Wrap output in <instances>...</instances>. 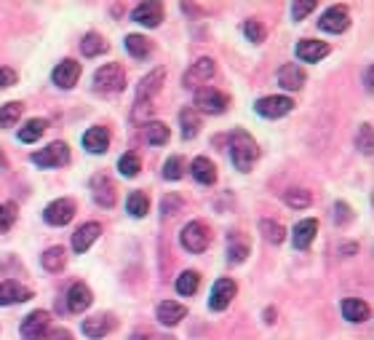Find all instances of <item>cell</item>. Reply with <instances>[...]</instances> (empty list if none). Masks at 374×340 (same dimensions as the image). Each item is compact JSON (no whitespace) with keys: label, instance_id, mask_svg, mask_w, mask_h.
Instances as JSON below:
<instances>
[{"label":"cell","instance_id":"obj_1","mask_svg":"<svg viewBox=\"0 0 374 340\" xmlns=\"http://www.w3.org/2000/svg\"><path fill=\"white\" fill-rule=\"evenodd\" d=\"M230 158L235 164L238 171H249L254 166V161L259 158V147L254 142V137L243 129H235L230 134Z\"/></svg>","mask_w":374,"mask_h":340},{"label":"cell","instance_id":"obj_2","mask_svg":"<svg viewBox=\"0 0 374 340\" xmlns=\"http://www.w3.org/2000/svg\"><path fill=\"white\" fill-rule=\"evenodd\" d=\"M123 86H126V70L118 62H110V64L99 67L97 73H94V89L97 91L115 94V91H123Z\"/></svg>","mask_w":374,"mask_h":340},{"label":"cell","instance_id":"obj_3","mask_svg":"<svg viewBox=\"0 0 374 340\" xmlns=\"http://www.w3.org/2000/svg\"><path fill=\"white\" fill-rule=\"evenodd\" d=\"M228 105H230V97L228 94H222L214 86H201V89H195V110L209 113V115H219V113L228 110Z\"/></svg>","mask_w":374,"mask_h":340},{"label":"cell","instance_id":"obj_4","mask_svg":"<svg viewBox=\"0 0 374 340\" xmlns=\"http://www.w3.org/2000/svg\"><path fill=\"white\" fill-rule=\"evenodd\" d=\"M209 242H211V231L206 228L204 222H198V220L187 222V225L182 228V233H180V244L185 246V249H187V252H193V255H201V252H206Z\"/></svg>","mask_w":374,"mask_h":340},{"label":"cell","instance_id":"obj_5","mask_svg":"<svg viewBox=\"0 0 374 340\" xmlns=\"http://www.w3.org/2000/svg\"><path fill=\"white\" fill-rule=\"evenodd\" d=\"M30 161H33L35 166H40V169H59V166H67V164H70V147L64 145V142H51L49 147L33 153Z\"/></svg>","mask_w":374,"mask_h":340},{"label":"cell","instance_id":"obj_6","mask_svg":"<svg viewBox=\"0 0 374 340\" xmlns=\"http://www.w3.org/2000/svg\"><path fill=\"white\" fill-rule=\"evenodd\" d=\"M91 198H94V204L102 209L115 207L118 191H115V185H112V180H110L107 174H94V177H91Z\"/></svg>","mask_w":374,"mask_h":340},{"label":"cell","instance_id":"obj_7","mask_svg":"<svg viewBox=\"0 0 374 340\" xmlns=\"http://www.w3.org/2000/svg\"><path fill=\"white\" fill-rule=\"evenodd\" d=\"M75 217V201L73 198H57V201H51L46 212H43V220L49 222V225H67V222H73Z\"/></svg>","mask_w":374,"mask_h":340},{"label":"cell","instance_id":"obj_8","mask_svg":"<svg viewBox=\"0 0 374 340\" xmlns=\"http://www.w3.org/2000/svg\"><path fill=\"white\" fill-rule=\"evenodd\" d=\"M318 27L324 30V33H332V35H339V33H345L350 27V13L345 6H332V8H326L324 16L318 19Z\"/></svg>","mask_w":374,"mask_h":340},{"label":"cell","instance_id":"obj_9","mask_svg":"<svg viewBox=\"0 0 374 340\" xmlns=\"http://www.w3.org/2000/svg\"><path fill=\"white\" fill-rule=\"evenodd\" d=\"M49 324H51L49 311H33V314H27L25 322H22V338L43 340L46 338V332H49Z\"/></svg>","mask_w":374,"mask_h":340},{"label":"cell","instance_id":"obj_10","mask_svg":"<svg viewBox=\"0 0 374 340\" xmlns=\"http://www.w3.org/2000/svg\"><path fill=\"white\" fill-rule=\"evenodd\" d=\"M254 110L262 115V118H284L294 110V99L291 97H262Z\"/></svg>","mask_w":374,"mask_h":340},{"label":"cell","instance_id":"obj_11","mask_svg":"<svg viewBox=\"0 0 374 340\" xmlns=\"http://www.w3.org/2000/svg\"><path fill=\"white\" fill-rule=\"evenodd\" d=\"M235 292H238V284L233 279H219L214 287H211V295H209V308L211 311H225L230 303H233V298H235Z\"/></svg>","mask_w":374,"mask_h":340},{"label":"cell","instance_id":"obj_12","mask_svg":"<svg viewBox=\"0 0 374 340\" xmlns=\"http://www.w3.org/2000/svg\"><path fill=\"white\" fill-rule=\"evenodd\" d=\"M214 73H217V64H214V60H209V57H204V60H198V62H193V67L185 73V86H198V84H206L209 86V81L214 78Z\"/></svg>","mask_w":374,"mask_h":340},{"label":"cell","instance_id":"obj_13","mask_svg":"<svg viewBox=\"0 0 374 340\" xmlns=\"http://www.w3.org/2000/svg\"><path fill=\"white\" fill-rule=\"evenodd\" d=\"M132 19L136 22V25H142V27H158V25H160V19H163V6H160L158 0L139 3V6L134 8Z\"/></svg>","mask_w":374,"mask_h":340},{"label":"cell","instance_id":"obj_14","mask_svg":"<svg viewBox=\"0 0 374 340\" xmlns=\"http://www.w3.org/2000/svg\"><path fill=\"white\" fill-rule=\"evenodd\" d=\"M78 78H81V64L75 60L59 62V64L54 67V73H51V81L59 86V89H73V86L78 84Z\"/></svg>","mask_w":374,"mask_h":340},{"label":"cell","instance_id":"obj_15","mask_svg":"<svg viewBox=\"0 0 374 340\" xmlns=\"http://www.w3.org/2000/svg\"><path fill=\"white\" fill-rule=\"evenodd\" d=\"M305 81H308V75H305V70H302L300 64H294V62L284 64V67L278 70V86L286 89V91H300L302 86H305Z\"/></svg>","mask_w":374,"mask_h":340},{"label":"cell","instance_id":"obj_16","mask_svg":"<svg viewBox=\"0 0 374 340\" xmlns=\"http://www.w3.org/2000/svg\"><path fill=\"white\" fill-rule=\"evenodd\" d=\"M115 329V319L112 314H99V316H91V319H86L83 322V335L91 340H99L110 335Z\"/></svg>","mask_w":374,"mask_h":340},{"label":"cell","instance_id":"obj_17","mask_svg":"<svg viewBox=\"0 0 374 340\" xmlns=\"http://www.w3.org/2000/svg\"><path fill=\"white\" fill-rule=\"evenodd\" d=\"M91 303H94V295L88 290V284L75 281L73 287H70V292H67V308H70L73 314H83Z\"/></svg>","mask_w":374,"mask_h":340},{"label":"cell","instance_id":"obj_18","mask_svg":"<svg viewBox=\"0 0 374 340\" xmlns=\"http://www.w3.org/2000/svg\"><path fill=\"white\" fill-rule=\"evenodd\" d=\"M99 236H102V225H99V222H86V225H81V228L75 231L73 249L78 252V255H83V252L91 249V244L97 242Z\"/></svg>","mask_w":374,"mask_h":340},{"label":"cell","instance_id":"obj_19","mask_svg":"<svg viewBox=\"0 0 374 340\" xmlns=\"http://www.w3.org/2000/svg\"><path fill=\"white\" fill-rule=\"evenodd\" d=\"M33 298V290H27L25 284H19V281H3L0 284V305H16V303H25Z\"/></svg>","mask_w":374,"mask_h":340},{"label":"cell","instance_id":"obj_20","mask_svg":"<svg viewBox=\"0 0 374 340\" xmlns=\"http://www.w3.org/2000/svg\"><path fill=\"white\" fill-rule=\"evenodd\" d=\"M252 255V242L246 239V233L233 231L228 236V260L230 263H243L246 257Z\"/></svg>","mask_w":374,"mask_h":340},{"label":"cell","instance_id":"obj_21","mask_svg":"<svg viewBox=\"0 0 374 340\" xmlns=\"http://www.w3.org/2000/svg\"><path fill=\"white\" fill-rule=\"evenodd\" d=\"M163 81H166V70H163V67H156L153 73L145 75V78L139 81V89H136V99H150V102H153V97H156L158 91H160Z\"/></svg>","mask_w":374,"mask_h":340},{"label":"cell","instance_id":"obj_22","mask_svg":"<svg viewBox=\"0 0 374 340\" xmlns=\"http://www.w3.org/2000/svg\"><path fill=\"white\" fill-rule=\"evenodd\" d=\"M83 147L88 150V153H94V156H99V153H107L110 132L105 129V126H91V129L83 134Z\"/></svg>","mask_w":374,"mask_h":340},{"label":"cell","instance_id":"obj_23","mask_svg":"<svg viewBox=\"0 0 374 340\" xmlns=\"http://www.w3.org/2000/svg\"><path fill=\"white\" fill-rule=\"evenodd\" d=\"M156 316H158V322H160V324L174 327V324H180L182 319L187 316V308H185L182 303H174V300H163V303H158Z\"/></svg>","mask_w":374,"mask_h":340},{"label":"cell","instance_id":"obj_24","mask_svg":"<svg viewBox=\"0 0 374 340\" xmlns=\"http://www.w3.org/2000/svg\"><path fill=\"white\" fill-rule=\"evenodd\" d=\"M315 233H318V220L308 217V220H302V222L294 225V236H291V242H294L297 249H308V246L315 242Z\"/></svg>","mask_w":374,"mask_h":340},{"label":"cell","instance_id":"obj_25","mask_svg":"<svg viewBox=\"0 0 374 340\" xmlns=\"http://www.w3.org/2000/svg\"><path fill=\"white\" fill-rule=\"evenodd\" d=\"M329 46L324 40H300L297 43V60L300 62H321L324 57H329Z\"/></svg>","mask_w":374,"mask_h":340},{"label":"cell","instance_id":"obj_26","mask_svg":"<svg viewBox=\"0 0 374 340\" xmlns=\"http://www.w3.org/2000/svg\"><path fill=\"white\" fill-rule=\"evenodd\" d=\"M369 314H372L369 303H363L358 298H345L342 300V316L348 319L350 324H361V322L369 319Z\"/></svg>","mask_w":374,"mask_h":340},{"label":"cell","instance_id":"obj_27","mask_svg":"<svg viewBox=\"0 0 374 340\" xmlns=\"http://www.w3.org/2000/svg\"><path fill=\"white\" fill-rule=\"evenodd\" d=\"M190 171H193V177H195V183H201V185H214L217 183V166L209 161V158L204 156H198L193 161V166H190Z\"/></svg>","mask_w":374,"mask_h":340},{"label":"cell","instance_id":"obj_28","mask_svg":"<svg viewBox=\"0 0 374 340\" xmlns=\"http://www.w3.org/2000/svg\"><path fill=\"white\" fill-rule=\"evenodd\" d=\"M180 126H182V137L185 140H193L195 134L201 132V115L195 108H185L180 110Z\"/></svg>","mask_w":374,"mask_h":340},{"label":"cell","instance_id":"obj_29","mask_svg":"<svg viewBox=\"0 0 374 340\" xmlns=\"http://www.w3.org/2000/svg\"><path fill=\"white\" fill-rule=\"evenodd\" d=\"M201 287V276H198V271H182L180 279H177V292H180L182 298H193L195 292Z\"/></svg>","mask_w":374,"mask_h":340},{"label":"cell","instance_id":"obj_30","mask_svg":"<svg viewBox=\"0 0 374 340\" xmlns=\"http://www.w3.org/2000/svg\"><path fill=\"white\" fill-rule=\"evenodd\" d=\"M126 49H129V54H132L134 60H145V57L153 54V43L145 35H136L134 33V35L126 38Z\"/></svg>","mask_w":374,"mask_h":340},{"label":"cell","instance_id":"obj_31","mask_svg":"<svg viewBox=\"0 0 374 340\" xmlns=\"http://www.w3.org/2000/svg\"><path fill=\"white\" fill-rule=\"evenodd\" d=\"M145 137L153 147L166 145V142H169V126H166V123H160V121L145 123Z\"/></svg>","mask_w":374,"mask_h":340},{"label":"cell","instance_id":"obj_32","mask_svg":"<svg viewBox=\"0 0 374 340\" xmlns=\"http://www.w3.org/2000/svg\"><path fill=\"white\" fill-rule=\"evenodd\" d=\"M81 51H83V57H99V54L107 51V40L99 35V33H88L81 40Z\"/></svg>","mask_w":374,"mask_h":340},{"label":"cell","instance_id":"obj_33","mask_svg":"<svg viewBox=\"0 0 374 340\" xmlns=\"http://www.w3.org/2000/svg\"><path fill=\"white\" fill-rule=\"evenodd\" d=\"M126 209H129L132 217H145L147 212H150V198L145 193H139V191H134L126 198Z\"/></svg>","mask_w":374,"mask_h":340},{"label":"cell","instance_id":"obj_34","mask_svg":"<svg viewBox=\"0 0 374 340\" xmlns=\"http://www.w3.org/2000/svg\"><path fill=\"white\" fill-rule=\"evenodd\" d=\"M139 169H142L139 153L129 150V153H123V156L118 158V171H121L123 177H136V174H139Z\"/></svg>","mask_w":374,"mask_h":340},{"label":"cell","instance_id":"obj_35","mask_svg":"<svg viewBox=\"0 0 374 340\" xmlns=\"http://www.w3.org/2000/svg\"><path fill=\"white\" fill-rule=\"evenodd\" d=\"M284 201H286V207H291V209H305V207H310L313 196H310V191H305V188H291V191L284 193Z\"/></svg>","mask_w":374,"mask_h":340},{"label":"cell","instance_id":"obj_36","mask_svg":"<svg viewBox=\"0 0 374 340\" xmlns=\"http://www.w3.org/2000/svg\"><path fill=\"white\" fill-rule=\"evenodd\" d=\"M64 260H67V257H64V249H62V246H49V249L43 252V257H40L43 268L51 271V273H54V271H62V268H64Z\"/></svg>","mask_w":374,"mask_h":340},{"label":"cell","instance_id":"obj_37","mask_svg":"<svg viewBox=\"0 0 374 340\" xmlns=\"http://www.w3.org/2000/svg\"><path fill=\"white\" fill-rule=\"evenodd\" d=\"M259 231H262V236H265V242H270V244H281L284 239H286L284 225L276 222V220H262V222H259Z\"/></svg>","mask_w":374,"mask_h":340},{"label":"cell","instance_id":"obj_38","mask_svg":"<svg viewBox=\"0 0 374 340\" xmlns=\"http://www.w3.org/2000/svg\"><path fill=\"white\" fill-rule=\"evenodd\" d=\"M46 126H49V123L43 121V118H33V121H27L25 126L19 129V140H22V142H35L37 137L46 132Z\"/></svg>","mask_w":374,"mask_h":340},{"label":"cell","instance_id":"obj_39","mask_svg":"<svg viewBox=\"0 0 374 340\" xmlns=\"http://www.w3.org/2000/svg\"><path fill=\"white\" fill-rule=\"evenodd\" d=\"M25 113V105L22 102H8L0 108V126H16V121L22 118Z\"/></svg>","mask_w":374,"mask_h":340},{"label":"cell","instance_id":"obj_40","mask_svg":"<svg viewBox=\"0 0 374 340\" xmlns=\"http://www.w3.org/2000/svg\"><path fill=\"white\" fill-rule=\"evenodd\" d=\"M163 177L171 180V183H177L185 177V158L182 156H171L166 158V164H163Z\"/></svg>","mask_w":374,"mask_h":340},{"label":"cell","instance_id":"obj_41","mask_svg":"<svg viewBox=\"0 0 374 340\" xmlns=\"http://www.w3.org/2000/svg\"><path fill=\"white\" fill-rule=\"evenodd\" d=\"M243 35L249 38L252 43H262V40L267 38V30H265L262 22H257V19H246V22H243Z\"/></svg>","mask_w":374,"mask_h":340},{"label":"cell","instance_id":"obj_42","mask_svg":"<svg viewBox=\"0 0 374 340\" xmlns=\"http://www.w3.org/2000/svg\"><path fill=\"white\" fill-rule=\"evenodd\" d=\"M150 115H153V102L150 99H136L132 110V123H142Z\"/></svg>","mask_w":374,"mask_h":340},{"label":"cell","instance_id":"obj_43","mask_svg":"<svg viewBox=\"0 0 374 340\" xmlns=\"http://www.w3.org/2000/svg\"><path fill=\"white\" fill-rule=\"evenodd\" d=\"M185 207V201H182V196H177V193H169L163 201H160V215L163 217H171V215H177L180 209Z\"/></svg>","mask_w":374,"mask_h":340},{"label":"cell","instance_id":"obj_44","mask_svg":"<svg viewBox=\"0 0 374 340\" xmlns=\"http://www.w3.org/2000/svg\"><path fill=\"white\" fill-rule=\"evenodd\" d=\"M16 222V204H0V233L11 231Z\"/></svg>","mask_w":374,"mask_h":340},{"label":"cell","instance_id":"obj_45","mask_svg":"<svg viewBox=\"0 0 374 340\" xmlns=\"http://www.w3.org/2000/svg\"><path fill=\"white\" fill-rule=\"evenodd\" d=\"M356 142H358V147H361L363 156H372V123H363L361 129H358V137H356Z\"/></svg>","mask_w":374,"mask_h":340},{"label":"cell","instance_id":"obj_46","mask_svg":"<svg viewBox=\"0 0 374 340\" xmlns=\"http://www.w3.org/2000/svg\"><path fill=\"white\" fill-rule=\"evenodd\" d=\"M315 11V0H294L291 3V16H294V22H302L308 13Z\"/></svg>","mask_w":374,"mask_h":340},{"label":"cell","instance_id":"obj_47","mask_svg":"<svg viewBox=\"0 0 374 340\" xmlns=\"http://www.w3.org/2000/svg\"><path fill=\"white\" fill-rule=\"evenodd\" d=\"M353 217H356V215H353V209H350L345 201H337V204H334V222H337V225H348V222H353Z\"/></svg>","mask_w":374,"mask_h":340},{"label":"cell","instance_id":"obj_48","mask_svg":"<svg viewBox=\"0 0 374 340\" xmlns=\"http://www.w3.org/2000/svg\"><path fill=\"white\" fill-rule=\"evenodd\" d=\"M129 340H174L171 335H163V332H156V329H139L134 332Z\"/></svg>","mask_w":374,"mask_h":340},{"label":"cell","instance_id":"obj_49","mask_svg":"<svg viewBox=\"0 0 374 340\" xmlns=\"http://www.w3.org/2000/svg\"><path fill=\"white\" fill-rule=\"evenodd\" d=\"M13 84H16V73L11 67H0V89H8Z\"/></svg>","mask_w":374,"mask_h":340},{"label":"cell","instance_id":"obj_50","mask_svg":"<svg viewBox=\"0 0 374 340\" xmlns=\"http://www.w3.org/2000/svg\"><path fill=\"white\" fill-rule=\"evenodd\" d=\"M43 340H73V335H70L67 329H54V332H46V338Z\"/></svg>","mask_w":374,"mask_h":340},{"label":"cell","instance_id":"obj_51","mask_svg":"<svg viewBox=\"0 0 374 340\" xmlns=\"http://www.w3.org/2000/svg\"><path fill=\"white\" fill-rule=\"evenodd\" d=\"M363 86L372 91V67H366V73H363Z\"/></svg>","mask_w":374,"mask_h":340},{"label":"cell","instance_id":"obj_52","mask_svg":"<svg viewBox=\"0 0 374 340\" xmlns=\"http://www.w3.org/2000/svg\"><path fill=\"white\" fill-rule=\"evenodd\" d=\"M8 169V158H6V153L0 150V171H6Z\"/></svg>","mask_w":374,"mask_h":340},{"label":"cell","instance_id":"obj_53","mask_svg":"<svg viewBox=\"0 0 374 340\" xmlns=\"http://www.w3.org/2000/svg\"><path fill=\"white\" fill-rule=\"evenodd\" d=\"M265 322L267 324H273V322H276V311H265Z\"/></svg>","mask_w":374,"mask_h":340},{"label":"cell","instance_id":"obj_54","mask_svg":"<svg viewBox=\"0 0 374 340\" xmlns=\"http://www.w3.org/2000/svg\"><path fill=\"white\" fill-rule=\"evenodd\" d=\"M356 249H358V246H356V244H350V246H342V255L348 257L350 252H356Z\"/></svg>","mask_w":374,"mask_h":340}]
</instances>
